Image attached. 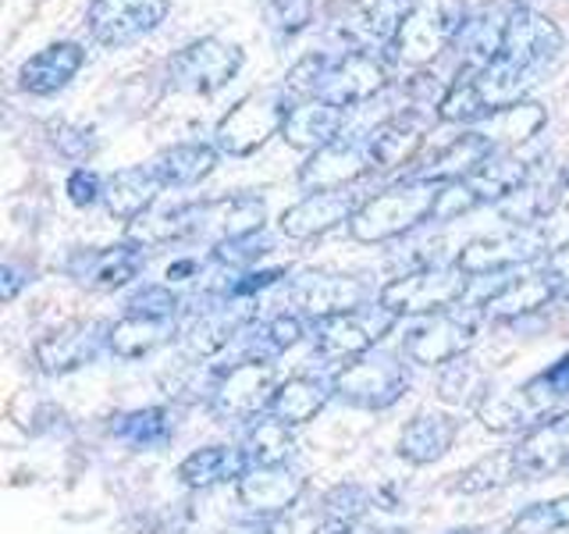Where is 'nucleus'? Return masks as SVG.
<instances>
[{
  "instance_id": "nucleus-38",
  "label": "nucleus",
  "mask_w": 569,
  "mask_h": 534,
  "mask_svg": "<svg viewBox=\"0 0 569 534\" xmlns=\"http://www.w3.org/2000/svg\"><path fill=\"white\" fill-rule=\"evenodd\" d=\"M533 168H538V160L523 157L520 150H506V154H495L477 175H470L467 186L477 196L480 207H502L533 175Z\"/></svg>"
},
{
  "instance_id": "nucleus-26",
  "label": "nucleus",
  "mask_w": 569,
  "mask_h": 534,
  "mask_svg": "<svg viewBox=\"0 0 569 534\" xmlns=\"http://www.w3.org/2000/svg\"><path fill=\"white\" fill-rule=\"evenodd\" d=\"M495 154H498L495 142L485 132L467 129V132H459L456 139L445 142V147H438L413 175H406V178H420V182H431V186L467 182V178L485 168Z\"/></svg>"
},
{
  "instance_id": "nucleus-22",
  "label": "nucleus",
  "mask_w": 569,
  "mask_h": 534,
  "mask_svg": "<svg viewBox=\"0 0 569 534\" xmlns=\"http://www.w3.org/2000/svg\"><path fill=\"white\" fill-rule=\"evenodd\" d=\"M409 8H413V0H346L342 11L335 14V36L346 43V50H388Z\"/></svg>"
},
{
  "instance_id": "nucleus-7",
  "label": "nucleus",
  "mask_w": 569,
  "mask_h": 534,
  "mask_svg": "<svg viewBox=\"0 0 569 534\" xmlns=\"http://www.w3.org/2000/svg\"><path fill=\"white\" fill-rule=\"evenodd\" d=\"M485 310L480 307H452L431 317L413 320L402 332V353L409 364L417 367H449L459 356H467L485 325Z\"/></svg>"
},
{
  "instance_id": "nucleus-35",
  "label": "nucleus",
  "mask_w": 569,
  "mask_h": 534,
  "mask_svg": "<svg viewBox=\"0 0 569 534\" xmlns=\"http://www.w3.org/2000/svg\"><path fill=\"white\" fill-rule=\"evenodd\" d=\"M562 192H569V189L559 175V165L556 168L538 165L527 182L516 189L502 207H498V214H502L506 225H541L551 218V210L559 207Z\"/></svg>"
},
{
  "instance_id": "nucleus-51",
  "label": "nucleus",
  "mask_w": 569,
  "mask_h": 534,
  "mask_svg": "<svg viewBox=\"0 0 569 534\" xmlns=\"http://www.w3.org/2000/svg\"><path fill=\"white\" fill-rule=\"evenodd\" d=\"M289 278V267H253V271L239 275L236 281L228 285L224 299H257L260 293L274 289L278 281Z\"/></svg>"
},
{
  "instance_id": "nucleus-27",
  "label": "nucleus",
  "mask_w": 569,
  "mask_h": 534,
  "mask_svg": "<svg viewBox=\"0 0 569 534\" xmlns=\"http://www.w3.org/2000/svg\"><path fill=\"white\" fill-rule=\"evenodd\" d=\"M438 121V118H435ZM431 129V118L420 111H402L396 118L381 121L378 129H370V157L373 175H396L399 168H409L420 157V147Z\"/></svg>"
},
{
  "instance_id": "nucleus-10",
  "label": "nucleus",
  "mask_w": 569,
  "mask_h": 534,
  "mask_svg": "<svg viewBox=\"0 0 569 534\" xmlns=\"http://www.w3.org/2000/svg\"><path fill=\"white\" fill-rule=\"evenodd\" d=\"M281 378L274 364H228V367H213V382H210V396L207 406L218 421H236L249 424L263 414H271L274 392Z\"/></svg>"
},
{
  "instance_id": "nucleus-43",
  "label": "nucleus",
  "mask_w": 569,
  "mask_h": 534,
  "mask_svg": "<svg viewBox=\"0 0 569 534\" xmlns=\"http://www.w3.org/2000/svg\"><path fill=\"white\" fill-rule=\"evenodd\" d=\"M114 435L136 449H160L174 438V417L168 406H142L129 409L114 421Z\"/></svg>"
},
{
  "instance_id": "nucleus-37",
  "label": "nucleus",
  "mask_w": 569,
  "mask_h": 534,
  "mask_svg": "<svg viewBox=\"0 0 569 534\" xmlns=\"http://www.w3.org/2000/svg\"><path fill=\"white\" fill-rule=\"evenodd\" d=\"M249 471V459L242 453V445H203V449L189 453L182 463H178V477L189 488H218L228 485V481H239Z\"/></svg>"
},
{
  "instance_id": "nucleus-47",
  "label": "nucleus",
  "mask_w": 569,
  "mask_h": 534,
  "mask_svg": "<svg viewBox=\"0 0 569 534\" xmlns=\"http://www.w3.org/2000/svg\"><path fill=\"white\" fill-rule=\"evenodd\" d=\"M569 527V495L548 498V503H533L512 516L509 534H556Z\"/></svg>"
},
{
  "instance_id": "nucleus-44",
  "label": "nucleus",
  "mask_w": 569,
  "mask_h": 534,
  "mask_svg": "<svg viewBox=\"0 0 569 534\" xmlns=\"http://www.w3.org/2000/svg\"><path fill=\"white\" fill-rule=\"evenodd\" d=\"M512 481H520V474H516V459H512V449H502V453H491L485 459L470 463L467 471H459L449 488L459 495H485V492L512 485Z\"/></svg>"
},
{
  "instance_id": "nucleus-48",
  "label": "nucleus",
  "mask_w": 569,
  "mask_h": 534,
  "mask_svg": "<svg viewBox=\"0 0 569 534\" xmlns=\"http://www.w3.org/2000/svg\"><path fill=\"white\" fill-rule=\"evenodd\" d=\"M186 299L178 296L168 281H157V285H142L136 289L129 299H124V314H136V317H160V320H174L182 314Z\"/></svg>"
},
{
  "instance_id": "nucleus-40",
  "label": "nucleus",
  "mask_w": 569,
  "mask_h": 534,
  "mask_svg": "<svg viewBox=\"0 0 569 534\" xmlns=\"http://www.w3.org/2000/svg\"><path fill=\"white\" fill-rule=\"evenodd\" d=\"M331 382L328 378H313V374H292L284 378L274 392V403H271V414L278 421H284L289 427L299 424H310L320 409L331 403Z\"/></svg>"
},
{
  "instance_id": "nucleus-41",
  "label": "nucleus",
  "mask_w": 569,
  "mask_h": 534,
  "mask_svg": "<svg viewBox=\"0 0 569 534\" xmlns=\"http://www.w3.org/2000/svg\"><path fill=\"white\" fill-rule=\"evenodd\" d=\"M178 332L182 328H178L174 320L124 314L111 325V353L118 356V360H142V356H150L160 346H168Z\"/></svg>"
},
{
  "instance_id": "nucleus-34",
  "label": "nucleus",
  "mask_w": 569,
  "mask_h": 534,
  "mask_svg": "<svg viewBox=\"0 0 569 534\" xmlns=\"http://www.w3.org/2000/svg\"><path fill=\"white\" fill-rule=\"evenodd\" d=\"M349 115L352 111H342V107L313 100V97L299 100L296 111L289 115V121H284L281 139L289 142V147H296V150L313 154L320 147H328V142H335L338 136L349 129Z\"/></svg>"
},
{
  "instance_id": "nucleus-3",
  "label": "nucleus",
  "mask_w": 569,
  "mask_h": 534,
  "mask_svg": "<svg viewBox=\"0 0 569 534\" xmlns=\"http://www.w3.org/2000/svg\"><path fill=\"white\" fill-rule=\"evenodd\" d=\"M296 103L299 97L284 82L253 89V93H246L221 115L218 129H213V147L228 157H253L274 136H281Z\"/></svg>"
},
{
  "instance_id": "nucleus-16",
  "label": "nucleus",
  "mask_w": 569,
  "mask_h": 534,
  "mask_svg": "<svg viewBox=\"0 0 569 534\" xmlns=\"http://www.w3.org/2000/svg\"><path fill=\"white\" fill-rule=\"evenodd\" d=\"M168 11L171 0H89L86 29L100 47L118 50L160 29Z\"/></svg>"
},
{
  "instance_id": "nucleus-45",
  "label": "nucleus",
  "mask_w": 569,
  "mask_h": 534,
  "mask_svg": "<svg viewBox=\"0 0 569 534\" xmlns=\"http://www.w3.org/2000/svg\"><path fill=\"white\" fill-rule=\"evenodd\" d=\"M438 392L445 403H473V406H480L491 396L485 374H480L467 356H459V360H452L449 367H441Z\"/></svg>"
},
{
  "instance_id": "nucleus-30",
  "label": "nucleus",
  "mask_w": 569,
  "mask_h": 534,
  "mask_svg": "<svg viewBox=\"0 0 569 534\" xmlns=\"http://www.w3.org/2000/svg\"><path fill=\"white\" fill-rule=\"evenodd\" d=\"M562 293V285L541 267V271H527L520 278H506L502 285H495V293L480 303V310H485L488 320H523L551 307Z\"/></svg>"
},
{
  "instance_id": "nucleus-28",
  "label": "nucleus",
  "mask_w": 569,
  "mask_h": 534,
  "mask_svg": "<svg viewBox=\"0 0 569 534\" xmlns=\"http://www.w3.org/2000/svg\"><path fill=\"white\" fill-rule=\"evenodd\" d=\"M302 335H307V325H302L299 314H278V317H267V320H253L236 343L228 346L224 356H218V367H228V364H274L278 356H284L289 349H296L302 343Z\"/></svg>"
},
{
  "instance_id": "nucleus-36",
  "label": "nucleus",
  "mask_w": 569,
  "mask_h": 534,
  "mask_svg": "<svg viewBox=\"0 0 569 534\" xmlns=\"http://www.w3.org/2000/svg\"><path fill=\"white\" fill-rule=\"evenodd\" d=\"M160 196V182L153 178L150 165H136V168H121L114 175H107V189H103V207L111 218L132 225L142 214H150Z\"/></svg>"
},
{
  "instance_id": "nucleus-59",
  "label": "nucleus",
  "mask_w": 569,
  "mask_h": 534,
  "mask_svg": "<svg viewBox=\"0 0 569 534\" xmlns=\"http://www.w3.org/2000/svg\"><path fill=\"white\" fill-rule=\"evenodd\" d=\"M352 534H409L406 527H391V524H373V521H360L352 527Z\"/></svg>"
},
{
  "instance_id": "nucleus-5",
  "label": "nucleus",
  "mask_w": 569,
  "mask_h": 534,
  "mask_svg": "<svg viewBox=\"0 0 569 534\" xmlns=\"http://www.w3.org/2000/svg\"><path fill=\"white\" fill-rule=\"evenodd\" d=\"M335 399L356 409H388L409 392V360L406 353L370 349L331 374Z\"/></svg>"
},
{
  "instance_id": "nucleus-12",
  "label": "nucleus",
  "mask_w": 569,
  "mask_h": 534,
  "mask_svg": "<svg viewBox=\"0 0 569 534\" xmlns=\"http://www.w3.org/2000/svg\"><path fill=\"white\" fill-rule=\"evenodd\" d=\"M396 320L399 317H391L378 299L367 303L360 310L320 317V320H313V349L320 360L349 364L356 356L378 349L381 338L396 328Z\"/></svg>"
},
{
  "instance_id": "nucleus-4",
  "label": "nucleus",
  "mask_w": 569,
  "mask_h": 534,
  "mask_svg": "<svg viewBox=\"0 0 569 534\" xmlns=\"http://www.w3.org/2000/svg\"><path fill=\"white\" fill-rule=\"evenodd\" d=\"M467 18L470 11L462 0H413V8L402 18L396 40L388 47L391 65L409 71L431 68L456 47Z\"/></svg>"
},
{
  "instance_id": "nucleus-31",
  "label": "nucleus",
  "mask_w": 569,
  "mask_h": 534,
  "mask_svg": "<svg viewBox=\"0 0 569 534\" xmlns=\"http://www.w3.org/2000/svg\"><path fill=\"white\" fill-rule=\"evenodd\" d=\"M509 11H512V4H488V8H480V11H473L467 18V26H462L459 40L452 47V53H456L452 79L491 65L498 53H502V36H506Z\"/></svg>"
},
{
  "instance_id": "nucleus-2",
  "label": "nucleus",
  "mask_w": 569,
  "mask_h": 534,
  "mask_svg": "<svg viewBox=\"0 0 569 534\" xmlns=\"http://www.w3.org/2000/svg\"><path fill=\"white\" fill-rule=\"evenodd\" d=\"M438 192H441V186L420 182V178H399L396 186L367 196L363 207L356 210V218L349 225V236L363 246L399 243L409 236V231L435 221Z\"/></svg>"
},
{
  "instance_id": "nucleus-33",
  "label": "nucleus",
  "mask_w": 569,
  "mask_h": 534,
  "mask_svg": "<svg viewBox=\"0 0 569 534\" xmlns=\"http://www.w3.org/2000/svg\"><path fill=\"white\" fill-rule=\"evenodd\" d=\"M221 150L213 142H200V139H189V142H174V147H164L153 160H150V171L160 182V189H192L207 182L218 168Z\"/></svg>"
},
{
  "instance_id": "nucleus-11",
  "label": "nucleus",
  "mask_w": 569,
  "mask_h": 534,
  "mask_svg": "<svg viewBox=\"0 0 569 534\" xmlns=\"http://www.w3.org/2000/svg\"><path fill=\"white\" fill-rule=\"evenodd\" d=\"M548 257V231L541 225H509L491 236L470 239L456 254V267L467 278H502L512 267Z\"/></svg>"
},
{
  "instance_id": "nucleus-56",
  "label": "nucleus",
  "mask_w": 569,
  "mask_h": 534,
  "mask_svg": "<svg viewBox=\"0 0 569 534\" xmlns=\"http://www.w3.org/2000/svg\"><path fill=\"white\" fill-rule=\"evenodd\" d=\"M538 378L545 382V388L551 392V396H556V399H566V396H569V353L559 356V360L551 364V367H545V370L538 374Z\"/></svg>"
},
{
  "instance_id": "nucleus-8",
  "label": "nucleus",
  "mask_w": 569,
  "mask_h": 534,
  "mask_svg": "<svg viewBox=\"0 0 569 534\" xmlns=\"http://www.w3.org/2000/svg\"><path fill=\"white\" fill-rule=\"evenodd\" d=\"M242 68H246V53L239 43L221 40V36H200V40L178 47L164 61V79L178 93L210 97L228 82H236Z\"/></svg>"
},
{
  "instance_id": "nucleus-54",
  "label": "nucleus",
  "mask_w": 569,
  "mask_h": 534,
  "mask_svg": "<svg viewBox=\"0 0 569 534\" xmlns=\"http://www.w3.org/2000/svg\"><path fill=\"white\" fill-rule=\"evenodd\" d=\"M26 285H32V271H29V267L14 264V260H4V264H0V299H4V303H14L18 293H22Z\"/></svg>"
},
{
  "instance_id": "nucleus-21",
  "label": "nucleus",
  "mask_w": 569,
  "mask_h": 534,
  "mask_svg": "<svg viewBox=\"0 0 569 534\" xmlns=\"http://www.w3.org/2000/svg\"><path fill=\"white\" fill-rule=\"evenodd\" d=\"M289 296L299 307V317H310V325L320 317L360 310L373 303V289L356 275H338V271H307L289 285Z\"/></svg>"
},
{
  "instance_id": "nucleus-24",
  "label": "nucleus",
  "mask_w": 569,
  "mask_h": 534,
  "mask_svg": "<svg viewBox=\"0 0 569 534\" xmlns=\"http://www.w3.org/2000/svg\"><path fill=\"white\" fill-rule=\"evenodd\" d=\"M512 459H516L520 481L556 477L569 471V409L551 414L538 427H530V432L512 445Z\"/></svg>"
},
{
  "instance_id": "nucleus-32",
  "label": "nucleus",
  "mask_w": 569,
  "mask_h": 534,
  "mask_svg": "<svg viewBox=\"0 0 569 534\" xmlns=\"http://www.w3.org/2000/svg\"><path fill=\"white\" fill-rule=\"evenodd\" d=\"M459 438V421L445 409H417L399 435V456L409 467H431L449 456Z\"/></svg>"
},
{
  "instance_id": "nucleus-1",
  "label": "nucleus",
  "mask_w": 569,
  "mask_h": 534,
  "mask_svg": "<svg viewBox=\"0 0 569 534\" xmlns=\"http://www.w3.org/2000/svg\"><path fill=\"white\" fill-rule=\"evenodd\" d=\"M533 86V76L523 68H516L512 61H506L502 53L477 71H467V76L449 79V89L438 103V121L441 125H480L485 118L506 111V107L527 100Z\"/></svg>"
},
{
  "instance_id": "nucleus-29",
  "label": "nucleus",
  "mask_w": 569,
  "mask_h": 534,
  "mask_svg": "<svg viewBox=\"0 0 569 534\" xmlns=\"http://www.w3.org/2000/svg\"><path fill=\"white\" fill-rule=\"evenodd\" d=\"M302 492H307V477H302L289 463L278 467H249L239 481V503L249 510V516H281L292 510Z\"/></svg>"
},
{
  "instance_id": "nucleus-60",
  "label": "nucleus",
  "mask_w": 569,
  "mask_h": 534,
  "mask_svg": "<svg viewBox=\"0 0 569 534\" xmlns=\"http://www.w3.org/2000/svg\"><path fill=\"white\" fill-rule=\"evenodd\" d=\"M559 175H562V182H566V189H569V157L559 165Z\"/></svg>"
},
{
  "instance_id": "nucleus-39",
  "label": "nucleus",
  "mask_w": 569,
  "mask_h": 534,
  "mask_svg": "<svg viewBox=\"0 0 569 534\" xmlns=\"http://www.w3.org/2000/svg\"><path fill=\"white\" fill-rule=\"evenodd\" d=\"M545 125H548L545 103H538V100H520V103L506 107V111H498V115L485 118L480 125H473V129L485 132L495 142L498 154H506V150H520L523 142H530L533 136H541Z\"/></svg>"
},
{
  "instance_id": "nucleus-6",
  "label": "nucleus",
  "mask_w": 569,
  "mask_h": 534,
  "mask_svg": "<svg viewBox=\"0 0 569 534\" xmlns=\"http://www.w3.org/2000/svg\"><path fill=\"white\" fill-rule=\"evenodd\" d=\"M470 281L459 271L456 264H423L406 271L399 278H391L385 289L378 293V303L391 314V317H431L441 310H452L467 299Z\"/></svg>"
},
{
  "instance_id": "nucleus-58",
  "label": "nucleus",
  "mask_w": 569,
  "mask_h": 534,
  "mask_svg": "<svg viewBox=\"0 0 569 534\" xmlns=\"http://www.w3.org/2000/svg\"><path fill=\"white\" fill-rule=\"evenodd\" d=\"M207 271V264H200L196 257H182V260H171L164 267V281L174 285V281H192V278H203Z\"/></svg>"
},
{
  "instance_id": "nucleus-23",
  "label": "nucleus",
  "mask_w": 569,
  "mask_h": 534,
  "mask_svg": "<svg viewBox=\"0 0 569 534\" xmlns=\"http://www.w3.org/2000/svg\"><path fill=\"white\" fill-rule=\"evenodd\" d=\"M147 271V246H139L132 239H124L118 246H97V249H79L68 260V275L76 278L86 289L114 293L124 289L129 281H136Z\"/></svg>"
},
{
  "instance_id": "nucleus-61",
  "label": "nucleus",
  "mask_w": 569,
  "mask_h": 534,
  "mask_svg": "<svg viewBox=\"0 0 569 534\" xmlns=\"http://www.w3.org/2000/svg\"><path fill=\"white\" fill-rule=\"evenodd\" d=\"M452 534H480V531H473V527H462V531H452Z\"/></svg>"
},
{
  "instance_id": "nucleus-15",
  "label": "nucleus",
  "mask_w": 569,
  "mask_h": 534,
  "mask_svg": "<svg viewBox=\"0 0 569 534\" xmlns=\"http://www.w3.org/2000/svg\"><path fill=\"white\" fill-rule=\"evenodd\" d=\"M367 175H373L370 139L367 132L346 129L328 147L313 150L307 157V165H299L296 178L307 192H325V189H352Z\"/></svg>"
},
{
  "instance_id": "nucleus-42",
  "label": "nucleus",
  "mask_w": 569,
  "mask_h": 534,
  "mask_svg": "<svg viewBox=\"0 0 569 534\" xmlns=\"http://www.w3.org/2000/svg\"><path fill=\"white\" fill-rule=\"evenodd\" d=\"M242 453L249 459V467H278V463H289L296 453L292 427L278 421L274 414L249 421L242 432Z\"/></svg>"
},
{
  "instance_id": "nucleus-13",
  "label": "nucleus",
  "mask_w": 569,
  "mask_h": 534,
  "mask_svg": "<svg viewBox=\"0 0 569 534\" xmlns=\"http://www.w3.org/2000/svg\"><path fill=\"white\" fill-rule=\"evenodd\" d=\"M263 225H267V204L257 192H231V196H213V200H192L189 243L221 249V246L260 236Z\"/></svg>"
},
{
  "instance_id": "nucleus-19",
  "label": "nucleus",
  "mask_w": 569,
  "mask_h": 534,
  "mask_svg": "<svg viewBox=\"0 0 569 534\" xmlns=\"http://www.w3.org/2000/svg\"><path fill=\"white\" fill-rule=\"evenodd\" d=\"M367 196H360L356 189H325V192H307L302 200H296L292 207L281 210L278 218V231L284 239L296 243H310L328 236V231L352 225L356 210L363 207Z\"/></svg>"
},
{
  "instance_id": "nucleus-49",
  "label": "nucleus",
  "mask_w": 569,
  "mask_h": 534,
  "mask_svg": "<svg viewBox=\"0 0 569 534\" xmlns=\"http://www.w3.org/2000/svg\"><path fill=\"white\" fill-rule=\"evenodd\" d=\"M367 510H370V495L360 485H342L325 495V521L360 524Z\"/></svg>"
},
{
  "instance_id": "nucleus-25",
  "label": "nucleus",
  "mask_w": 569,
  "mask_h": 534,
  "mask_svg": "<svg viewBox=\"0 0 569 534\" xmlns=\"http://www.w3.org/2000/svg\"><path fill=\"white\" fill-rule=\"evenodd\" d=\"M89 53L79 40H58L36 50L32 58L18 65V89L29 97H58L61 89L76 82V76L86 68Z\"/></svg>"
},
{
  "instance_id": "nucleus-52",
  "label": "nucleus",
  "mask_w": 569,
  "mask_h": 534,
  "mask_svg": "<svg viewBox=\"0 0 569 534\" xmlns=\"http://www.w3.org/2000/svg\"><path fill=\"white\" fill-rule=\"evenodd\" d=\"M477 196L470 192L467 182H449V186H441L438 192V207H435V221H456L462 218V214H470L477 210Z\"/></svg>"
},
{
  "instance_id": "nucleus-57",
  "label": "nucleus",
  "mask_w": 569,
  "mask_h": 534,
  "mask_svg": "<svg viewBox=\"0 0 569 534\" xmlns=\"http://www.w3.org/2000/svg\"><path fill=\"white\" fill-rule=\"evenodd\" d=\"M545 271H548L551 278H556V281L562 285V289L569 293V239L548 249V257H545Z\"/></svg>"
},
{
  "instance_id": "nucleus-53",
  "label": "nucleus",
  "mask_w": 569,
  "mask_h": 534,
  "mask_svg": "<svg viewBox=\"0 0 569 534\" xmlns=\"http://www.w3.org/2000/svg\"><path fill=\"white\" fill-rule=\"evenodd\" d=\"M53 147L68 160H86L93 154L97 142H93V132L82 129V125H58V129H53Z\"/></svg>"
},
{
  "instance_id": "nucleus-46",
  "label": "nucleus",
  "mask_w": 569,
  "mask_h": 534,
  "mask_svg": "<svg viewBox=\"0 0 569 534\" xmlns=\"http://www.w3.org/2000/svg\"><path fill=\"white\" fill-rule=\"evenodd\" d=\"M313 0H263V22L278 40H296L313 26Z\"/></svg>"
},
{
  "instance_id": "nucleus-50",
  "label": "nucleus",
  "mask_w": 569,
  "mask_h": 534,
  "mask_svg": "<svg viewBox=\"0 0 569 534\" xmlns=\"http://www.w3.org/2000/svg\"><path fill=\"white\" fill-rule=\"evenodd\" d=\"M103 189H107V178L100 171H93V168H71L68 178H64L68 200H71V207H79V210L103 204Z\"/></svg>"
},
{
  "instance_id": "nucleus-14",
  "label": "nucleus",
  "mask_w": 569,
  "mask_h": 534,
  "mask_svg": "<svg viewBox=\"0 0 569 534\" xmlns=\"http://www.w3.org/2000/svg\"><path fill=\"white\" fill-rule=\"evenodd\" d=\"M257 320V307L249 299H210L200 296L196 307H189V320L182 325V343L200 360L224 356L228 346Z\"/></svg>"
},
{
  "instance_id": "nucleus-18",
  "label": "nucleus",
  "mask_w": 569,
  "mask_h": 534,
  "mask_svg": "<svg viewBox=\"0 0 569 534\" xmlns=\"http://www.w3.org/2000/svg\"><path fill=\"white\" fill-rule=\"evenodd\" d=\"M562 47H566V36L545 11L530 8V4H512L506 36H502L506 61L530 71V76H538L541 68H548L559 58Z\"/></svg>"
},
{
  "instance_id": "nucleus-17",
  "label": "nucleus",
  "mask_w": 569,
  "mask_h": 534,
  "mask_svg": "<svg viewBox=\"0 0 569 534\" xmlns=\"http://www.w3.org/2000/svg\"><path fill=\"white\" fill-rule=\"evenodd\" d=\"M103 349H111V320H68L58 332L32 346V360L43 374H71L89 367Z\"/></svg>"
},
{
  "instance_id": "nucleus-20",
  "label": "nucleus",
  "mask_w": 569,
  "mask_h": 534,
  "mask_svg": "<svg viewBox=\"0 0 569 534\" xmlns=\"http://www.w3.org/2000/svg\"><path fill=\"white\" fill-rule=\"evenodd\" d=\"M556 396L545 388V382L533 374L530 382L516 385L509 392H491V396L477 406V421L495 435H516V432H530L538 427L545 417L556 414Z\"/></svg>"
},
{
  "instance_id": "nucleus-55",
  "label": "nucleus",
  "mask_w": 569,
  "mask_h": 534,
  "mask_svg": "<svg viewBox=\"0 0 569 534\" xmlns=\"http://www.w3.org/2000/svg\"><path fill=\"white\" fill-rule=\"evenodd\" d=\"M218 534H289V524L281 516H246V521L221 527Z\"/></svg>"
},
{
  "instance_id": "nucleus-9",
  "label": "nucleus",
  "mask_w": 569,
  "mask_h": 534,
  "mask_svg": "<svg viewBox=\"0 0 569 534\" xmlns=\"http://www.w3.org/2000/svg\"><path fill=\"white\" fill-rule=\"evenodd\" d=\"M391 58L388 50L373 47H352L342 53H331L325 79L317 82L313 100H325L342 107V111H356V107L370 103L391 86Z\"/></svg>"
}]
</instances>
